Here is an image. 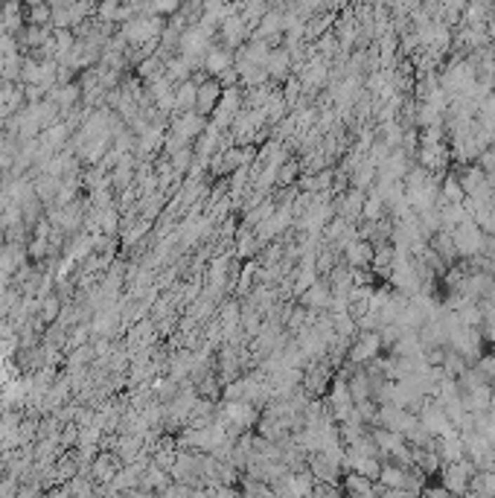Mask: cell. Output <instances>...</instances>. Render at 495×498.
Wrapping results in <instances>:
<instances>
[{"label": "cell", "instance_id": "6da1fadb", "mask_svg": "<svg viewBox=\"0 0 495 498\" xmlns=\"http://www.w3.org/2000/svg\"><path fill=\"white\" fill-rule=\"evenodd\" d=\"M192 79L198 82V99H195V111L202 114V117H207L210 119V114H213V108L219 105V99H222V82L219 79H210L204 70L202 73H192Z\"/></svg>", "mask_w": 495, "mask_h": 498}, {"label": "cell", "instance_id": "7a4b0ae2", "mask_svg": "<svg viewBox=\"0 0 495 498\" xmlns=\"http://www.w3.org/2000/svg\"><path fill=\"white\" fill-rule=\"evenodd\" d=\"M126 464L120 461V454L117 452H99L93 461L88 464V478L91 481H99V484H108L117 478V472H120Z\"/></svg>", "mask_w": 495, "mask_h": 498}, {"label": "cell", "instance_id": "3957f363", "mask_svg": "<svg viewBox=\"0 0 495 498\" xmlns=\"http://www.w3.org/2000/svg\"><path fill=\"white\" fill-rule=\"evenodd\" d=\"M219 35H222V44H225L227 50H239V47L248 41V24L242 21L239 12H230V15L222 18Z\"/></svg>", "mask_w": 495, "mask_h": 498}, {"label": "cell", "instance_id": "277c9868", "mask_svg": "<svg viewBox=\"0 0 495 498\" xmlns=\"http://www.w3.org/2000/svg\"><path fill=\"white\" fill-rule=\"evenodd\" d=\"M230 65H233V50H227V47H210L207 55H204L202 70H204L207 76H219V73L227 70Z\"/></svg>", "mask_w": 495, "mask_h": 498}, {"label": "cell", "instance_id": "5b68a950", "mask_svg": "<svg viewBox=\"0 0 495 498\" xmlns=\"http://www.w3.org/2000/svg\"><path fill=\"white\" fill-rule=\"evenodd\" d=\"M195 99H198L195 79H187V82L175 85V111H195Z\"/></svg>", "mask_w": 495, "mask_h": 498}, {"label": "cell", "instance_id": "8992f818", "mask_svg": "<svg viewBox=\"0 0 495 498\" xmlns=\"http://www.w3.org/2000/svg\"><path fill=\"white\" fill-rule=\"evenodd\" d=\"M291 55L286 50H271L268 62H265V70H268V79H289V70H291Z\"/></svg>", "mask_w": 495, "mask_h": 498}, {"label": "cell", "instance_id": "52a82bcc", "mask_svg": "<svg viewBox=\"0 0 495 498\" xmlns=\"http://www.w3.org/2000/svg\"><path fill=\"white\" fill-rule=\"evenodd\" d=\"M38 315H41L44 324H55L58 315H62V294H44L41 306H38Z\"/></svg>", "mask_w": 495, "mask_h": 498}, {"label": "cell", "instance_id": "ba28073f", "mask_svg": "<svg viewBox=\"0 0 495 498\" xmlns=\"http://www.w3.org/2000/svg\"><path fill=\"white\" fill-rule=\"evenodd\" d=\"M379 344H382V341H379L376 335H364L362 341L355 344V350L350 353V355H352V362H367V358H373L376 350H379Z\"/></svg>", "mask_w": 495, "mask_h": 498}, {"label": "cell", "instance_id": "9c48e42d", "mask_svg": "<svg viewBox=\"0 0 495 498\" xmlns=\"http://www.w3.org/2000/svg\"><path fill=\"white\" fill-rule=\"evenodd\" d=\"M303 303H306V306H326V303H329V291H326V286H318V283H315V286L303 294Z\"/></svg>", "mask_w": 495, "mask_h": 498}, {"label": "cell", "instance_id": "30bf717a", "mask_svg": "<svg viewBox=\"0 0 495 498\" xmlns=\"http://www.w3.org/2000/svg\"><path fill=\"white\" fill-rule=\"evenodd\" d=\"M347 260H350L352 266H364V263L370 260V245H364V242H352V245L347 248Z\"/></svg>", "mask_w": 495, "mask_h": 498}, {"label": "cell", "instance_id": "8fae6325", "mask_svg": "<svg viewBox=\"0 0 495 498\" xmlns=\"http://www.w3.org/2000/svg\"><path fill=\"white\" fill-rule=\"evenodd\" d=\"M297 178V164H280L277 169V187H289Z\"/></svg>", "mask_w": 495, "mask_h": 498}]
</instances>
